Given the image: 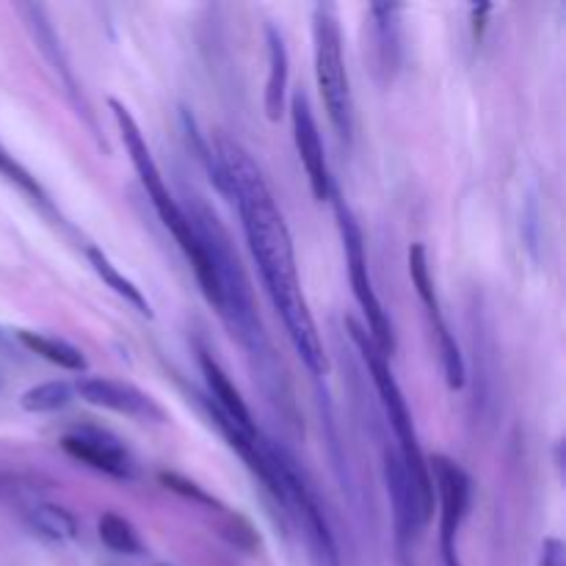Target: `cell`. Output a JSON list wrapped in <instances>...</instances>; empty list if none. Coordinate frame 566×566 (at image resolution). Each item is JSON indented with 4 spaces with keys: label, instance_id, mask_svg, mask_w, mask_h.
<instances>
[{
    "label": "cell",
    "instance_id": "obj_24",
    "mask_svg": "<svg viewBox=\"0 0 566 566\" xmlns=\"http://www.w3.org/2000/svg\"><path fill=\"white\" fill-rule=\"evenodd\" d=\"M221 528L219 533L226 539L230 544H235L238 550L244 553H255L260 547V537H257L255 525L244 517V514H233V512H224L221 514Z\"/></svg>",
    "mask_w": 566,
    "mask_h": 566
},
{
    "label": "cell",
    "instance_id": "obj_13",
    "mask_svg": "<svg viewBox=\"0 0 566 566\" xmlns=\"http://www.w3.org/2000/svg\"><path fill=\"white\" fill-rule=\"evenodd\" d=\"M384 478H387V492L390 501H393L398 539L401 544H406L418 537L426 519L423 512H420V501L418 495H415V487H411V478L409 472H406L404 459L398 456V451H384Z\"/></svg>",
    "mask_w": 566,
    "mask_h": 566
},
{
    "label": "cell",
    "instance_id": "obj_22",
    "mask_svg": "<svg viewBox=\"0 0 566 566\" xmlns=\"http://www.w3.org/2000/svg\"><path fill=\"white\" fill-rule=\"evenodd\" d=\"M72 395H75V390L66 382H45L30 387L28 393H23L20 406L25 411H30V415H48V411L64 409L72 401Z\"/></svg>",
    "mask_w": 566,
    "mask_h": 566
},
{
    "label": "cell",
    "instance_id": "obj_5",
    "mask_svg": "<svg viewBox=\"0 0 566 566\" xmlns=\"http://www.w3.org/2000/svg\"><path fill=\"white\" fill-rule=\"evenodd\" d=\"M312 59H316L318 91H321L329 122L334 133L348 144L354 136V97L346 59H343L340 14L334 3L312 7Z\"/></svg>",
    "mask_w": 566,
    "mask_h": 566
},
{
    "label": "cell",
    "instance_id": "obj_21",
    "mask_svg": "<svg viewBox=\"0 0 566 566\" xmlns=\"http://www.w3.org/2000/svg\"><path fill=\"white\" fill-rule=\"evenodd\" d=\"M97 533H100L102 544H106L108 550H113V553L142 555L144 544L142 539H138L136 528H133L125 517H120V514L113 512L102 514L100 522H97Z\"/></svg>",
    "mask_w": 566,
    "mask_h": 566
},
{
    "label": "cell",
    "instance_id": "obj_25",
    "mask_svg": "<svg viewBox=\"0 0 566 566\" xmlns=\"http://www.w3.org/2000/svg\"><path fill=\"white\" fill-rule=\"evenodd\" d=\"M539 566H564V544H561L558 539H547V542L542 544Z\"/></svg>",
    "mask_w": 566,
    "mask_h": 566
},
{
    "label": "cell",
    "instance_id": "obj_16",
    "mask_svg": "<svg viewBox=\"0 0 566 566\" xmlns=\"http://www.w3.org/2000/svg\"><path fill=\"white\" fill-rule=\"evenodd\" d=\"M401 12L395 3H373L370 20H373V42H376V64L393 78L401 56Z\"/></svg>",
    "mask_w": 566,
    "mask_h": 566
},
{
    "label": "cell",
    "instance_id": "obj_6",
    "mask_svg": "<svg viewBox=\"0 0 566 566\" xmlns=\"http://www.w3.org/2000/svg\"><path fill=\"white\" fill-rule=\"evenodd\" d=\"M266 451H269L271 470H274L282 501H285V517L296 519L318 566H340L337 542H334L327 514H323L321 503H318L305 472L298 470L296 459H293L291 453L282 445H276L274 440H269V436H266Z\"/></svg>",
    "mask_w": 566,
    "mask_h": 566
},
{
    "label": "cell",
    "instance_id": "obj_20",
    "mask_svg": "<svg viewBox=\"0 0 566 566\" xmlns=\"http://www.w3.org/2000/svg\"><path fill=\"white\" fill-rule=\"evenodd\" d=\"M0 177L7 180L9 185H14L20 194H23L25 199H30V202L36 205L39 210H45V213H53V202H50L48 192H45L42 185H39V180L34 177V174L28 172V169L23 167V163L17 161V158L9 152L7 147H3V142H0Z\"/></svg>",
    "mask_w": 566,
    "mask_h": 566
},
{
    "label": "cell",
    "instance_id": "obj_10",
    "mask_svg": "<svg viewBox=\"0 0 566 566\" xmlns=\"http://www.w3.org/2000/svg\"><path fill=\"white\" fill-rule=\"evenodd\" d=\"M61 447H64L66 456L91 467V470L106 472V476L120 478V481L133 478V462L125 445L108 431L95 429V426H78V429L66 431L61 436Z\"/></svg>",
    "mask_w": 566,
    "mask_h": 566
},
{
    "label": "cell",
    "instance_id": "obj_3",
    "mask_svg": "<svg viewBox=\"0 0 566 566\" xmlns=\"http://www.w3.org/2000/svg\"><path fill=\"white\" fill-rule=\"evenodd\" d=\"M108 108H111L113 122H116V127H120L122 144H125L127 156H131V163H133V169H136L138 180H142L149 202H152L156 213L161 216L163 226H167L169 233L174 235V241L180 244L183 255L188 257V262H192V269H194V274H197V282H199V287H202L205 298H208L210 305L216 307L219 305V287H216V276H213V271H210V262H208V257H205L202 244H199V238H197V233H194V226H192V221H188V216L183 213V205H180L177 199H174V194L169 192L167 180H163L156 158H152V152H149V144H147V138H144L142 127H138L136 116H133L131 108H127L122 100H116V97L108 100Z\"/></svg>",
    "mask_w": 566,
    "mask_h": 566
},
{
    "label": "cell",
    "instance_id": "obj_19",
    "mask_svg": "<svg viewBox=\"0 0 566 566\" xmlns=\"http://www.w3.org/2000/svg\"><path fill=\"white\" fill-rule=\"evenodd\" d=\"M25 519L39 537L50 539V542H72L81 531L75 514L56 503H36L25 512Z\"/></svg>",
    "mask_w": 566,
    "mask_h": 566
},
{
    "label": "cell",
    "instance_id": "obj_1",
    "mask_svg": "<svg viewBox=\"0 0 566 566\" xmlns=\"http://www.w3.org/2000/svg\"><path fill=\"white\" fill-rule=\"evenodd\" d=\"M216 158H219L221 169L230 180L233 202L241 213V224H244L246 244H249L251 257H255L271 305L285 323V332L291 337L293 348H296L298 359L307 365L312 376H323L329 368L327 354H323L316 318H312L305 291H302V280H298L291 230H287L285 216L276 205L269 180L251 161L249 152L233 138H216Z\"/></svg>",
    "mask_w": 566,
    "mask_h": 566
},
{
    "label": "cell",
    "instance_id": "obj_2",
    "mask_svg": "<svg viewBox=\"0 0 566 566\" xmlns=\"http://www.w3.org/2000/svg\"><path fill=\"white\" fill-rule=\"evenodd\" d=\"M183 213L192 221L194 233H197L205 257L210 262V271L216 276V287H219L216 310L224 318L233 337H238L244 352L249 354L257 379H260V387L269 393V398L291 404L285 370H282L280 359H276L269 332L262 327L260 312H257L255 305V293H251V282L246 276L244 262H241L238 251H235L226 226L221 224L216 210L202 197H188V205H183Z\"/></svg>",
    "mask_w": 566,
    "mask_h": 566
},
{
    "label": "cell",
    "instance_id": "obj_7",
    "mask_svg": "<svg viewBox=\"0 0 566 566\" xmlns=\"http://www.w3.org/2000/svg\"><path fill=\"white\" fill-rule=\"evenodd\" d=\"M334 199V216H337L340 238H343V251H346L348 262V276H352V291L357 305L362 307L365 323H368V334L373 340V346L384 354V357H393L395 352V332L393 323H390L387 312H384L382 302L373 291V280H370L368 271V251H365V238L362 226L354 219L352 208L346 205V199L340 197L337 188L332 192Z\"/></svg>",
    "mask_w": 566,
    "mask_h": 566
},
{
    "label": "cell",
    "instance_id": "obj_23",
    "mask_svg": "<svg viewBox=\"0 0 566 566\" xmlns=\"http://www.w3.org/2000/svg\"><path fill=\"white\" fill-rule=\"evenodd\" d=\"M158 481L163 483V487L169 489V492H174V495L185 497V501L197 503V506L208 508V512H216V514H224L226 506L219 501V497H213L205 487H199L197 481H192V478L180 476V472H158Z\"/></svg>",
    "mask_w": 566,
    "mask_h": 566
},
{
    "label": "cell",
    "instance_id": "obj_9",
    "mask_svg": "<svg viewBox=\"0 0 566 566\" xmlns=\"http://www.w3.org/2000/svg\"><path fill=\"white\" fill-rule=\"evenodd\" d=\"M291 122H293V142H296L298 161L305 167L307 180H310V192L318 202L332 199L334 180L329 172L327 149H323L321 131H318V120L312 113L310 100L305 91H296L291 97Z\"/></svg>",
    "mask_w": 566,
    "mask_h": 566
},
{
    "label": "cell",
    "instance_id": "obj_14",
    "mask_svg": "<svg viewBox=\"0 0 566 566\" xmlns=\"http://www.w3.org/2000/svg\"><path fill=\"white\" fill-rule=\"evenodd\" d=\"M199 368H202L205 384H208L210 401H213L216 409H219L230 423L238 426L241 431H246V434H257L260 429L255 426L251 409L246 406L244 395L238 393V387L230 382V376H226V370L221 368L219 359H216L210 352H199Z\"/></svg>",
    "mask_w": 566,
    "mask_h": 566
},
{
    "label": "cell",
    "instance_id": "obj_4",
    "mask_svg": "<svg viewBox=\"0 0 566 566\" xmlns=\"http://www.w3.org/2000/svg\"><path fill=\"white\" fill-rule=\"evenodd\" d=\"M346 329L352 334V340L357 343L359 354H362V362L368 368L370 379H373V387L382 401V409L387 415V423L393 426L395 440H398V456L404 459L406 472L411 478V487H415V495L420 501V512L423 519L429 522L431 514H434V483H431L429 472V459L423 456V447H420L418 431H415V420H411L409 404L404 398V390L395 382L393 368H390V359L384 357L379 348L373 346L368 329L357 321V318H346Z\"/></svg>",
    "mask_w": 566,
    "mask_h": 566
},
{
    "label": "cell",
    "instance_id": "obj_17",
    "mask_svg": "<svg viewBox=\"0 0 566 566\" xmlns=\"http://www.w3.org/2000/svg\"><path fill=\"white\" fill-rule=\"evenodd\" d=\"M86 257H89V266L95 269V274L100 276L102 285L111 287L113 293L120 298H125L127 305L133 307L136 312H142V316H152V307H149L147 296L142 293V287L136 285L133 280H127L125 274H122L116 266H113L111 260H108V255L102 249H97V246H86Z\"/></svg>",
    "mask_w": 566,
    "mask_h": 566
},
{
    "label": "cell",
    "instance_id": "obj_8",
    "mask_svg": "<svg viewBox=\"0 0 566 566\" xmlns=\"http://www.w3.org/2000/svg\"><path fill=\"white\" fill-rule=\"evenodd\" d=\"M409 276H411V285H415V291H418L420 302H423L431 329H434V334H436V346H440L442 370H445L447 387L462 390L465 387V359H462L459 343H456L453 332L447 329L445 316H442L440 296H436L434 280H431L429 255H426L423 244L409 246Z\"/></svg>",
    "mask_w": 566,
    "mask_h": 566
},
{
    "label": "cell",
    "instance_id": "obj_26",
    "mask_svg": "<svg viewBox=\"0 0 566 566\" xmlns=\"http://www.w3.org/2000/svg\"><path fill=\"white\" fill-rule=\"evenodd\" d=\"M492 12V7H487V3H483V7H472V30H476V39L478 36H481V30H483V17H487V14Z\"/></svg>",
    "mask_w": 566,
    "mask_h": 566
},
{
    "label": "cell",
    "instance_id": "obj_12",
    "mask_svg": "<svg viewBox=\"0 0 566 566\" xmlns=\"http://www.w3.org/2000/svg\"><path fill=\"white\" fill-rule=\"evenodd\" d=\"M17 12L25 17V25H28L30 36H34L36 48L42 50V56L48 59L50 70L56 72L59 84L64 86V91H66V97H70L72 106L78 108V113H84L86 120H89V125L95 127V116H91L89 106H86L84 95H81V86H78V81H75V72H72L70 61H66L64 50H61L59 34H56L53 23H50L48 12H45L42 7H36V3H25V7H17Z\"/></svg>",
    "mask_w": 566,
    "mask_h": 566
},
{
    "label": "cell",
    "instance_id": "obj_15",
    "mask_svg": "<svg viewBox=\"0 0 566 566\" xmlns=\"http://www.w3.org/2000/svg\"><path fill=\"white\" fill-rule=\"evenodd\" d=\"M266 45H269V78H266V116L271 122L282 120L287 95V78H291V56L282 30L274 23L266 25Z\"/></svg>",
    "mask_w": 566,
    "mask_h": 566
},
{
    "label": "cell",
    "instance_id": "obj_18",
    "mask_svg": "<svg viewBox=\"0 0 566 566\" xmlns=\"http://www.w3.org/2000/svg\"><path fill=\"white\" fill-rule=\"evenodd\" d=\"M17 340L28 348L30 354L36 357L48 359V362L59 365V368L72 370V373H81L86 370V357L78 346H72L66 340L53 337V334H42V332H28V329H20Z\"/></svg>",
    "mask_w": 566,
    "mask_h": 566
},
{
    "label": "cell",
    "instance_id": "obj_11",
    "mask_svg": "<svg viewBox=\"0 0 566 566\" xmlns=\"http://www.w3.org/2000/svg\"><path fill=\"white\" fill-rule=\"evenodd\" d=\"M78 395L91 406L100 409H111L116 415H127L133 420H144V423H167V411L156 398H149L144 390L133 387L127 382H116V379H102V376H86L78 382Z\"/></svg>",
    "mask_w": 566,
    "mask_h": 566
}]
</instances>
